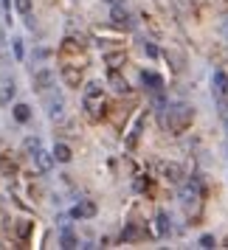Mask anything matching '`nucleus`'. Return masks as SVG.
<instances>
[{
    "label": "nucleus",
    "mask_w": 228,
    "mask_h": 250,
    "mask_svg": "<svg viewBox=\"0 0 228 250\" xmlns=\"http://www.w3.org/2000/svg\"><path fill=\"white\" fill-rule=\"evenodd\" d=\"M12 51H14V59H17V62H23V57H25L23 40H12Z\"/></svg>",
    "instance_id": "obj_23"
},
{
    "label": "nucleus",
    "mask_w": 228,
    "mask_h": 250,
    "mask_svg": "<svg viewBox=\"0 0 228 250\" xmlns=\"http://www.w3.org/2000/svg\"><path fill=\"white\" fill-rule=\"evenodd\" d=\"M59 248H65V250L79 248V239H76V233L70 230V225H68V222L62 225V233H59Z\"/></svg>",
    "instance_id": "obj_11"
},
{
    "label": "nucleus",
    "mask_w": 228,
    "mask_h": 250,
    "mask_svg": "<svg viewBox=\"0 0 228 250\" xmlns=\"http://www.w3.org/2000/svg\"><path fill=\"white\" fill-rule=\"evenodd\" d=\"M31 160H34V166H37V171H51L54 169V163H57V158H54V152H46V149H37L34 155H31Z\"/></svg>",
    "instance_id": "obj_4"
},
{
    "label": "nucleus",
    "mask_w": 228,
    "mask_h": 250,
    "mask_svg": "<svg viewBox=\"0 0 228 250\" xmlns=\"http://www.w3.org/2000/svg\"><path fill=\"white\" fill-rule=\"evenodd\" d=\"M160 174H163V180H169V183H181L183 180L181 163H163V166H160Z\"/></svg>",
    "instance_id": "obj_12"
},
{
    "label": "nucleus",
    "mask_w": 228,
    "mask_h": 250,
    "mask_svg": "<svg viewBox=\"0 0 228 250\" xmlns=\"http://www.w3.org/2000/svg\"><path fill=\"white\" fill-rule=\"evenodd\" d=\"M14 9L20 14H31V0H14Z\"/></svg>",
    "instance_id": "obj_25"
},
{
    "label": "nucleus",
    "mask_w": 228,
    "mask_h": 250,
    "mask_svg": "<svg viewBox=\"0 0 228 250\" xmlns=\"http://www.w3.org/2000/svg\"><path fill=\"white\" fill-rule=\"evenodd\" d=\"M141 129H144V115H138L136 126H133V132H130V138L124 141V144H127V149H133V146L138 144V138H141Z\"/></svg>",
    "instance_id": "obj_19"
},
{
    "label": "nucleus",
    "mask_w": 228,
    "mask_h": 250,
    "mask_svg": "<svg viewBox=\"0 0 228 250\" xmlns=\"http://www.w3.org/2000/svg\"><path fill=\"white\" fill-rule=\"evenodd\" d=\"M31 84H34V90H40V93L48 90V87L54 84V73H51L48 68H40L34 76H31Z\"/></svg>",
    "instance_id": "obj_7"
},
{
    "label": "nucleus",
    "mask_w": 228,
    "mask_h": 250,
    "mask_svg": "<svg viewBox=\"0 0 228 250\" xmlns=\"http://www.w3.org/2000/svg\"><path fill=\"white\" fill-rule=\"evenodd\" d=\"M104 62H107L110 70H118L121 65H127V54L124 51H107V54H104Z\"/></svg>",
    "instance_id": "obj_14"
},
{
    "label": "nucleus",
    "mask_w": 228,
    "mask_h": 250,
    "mask_svg": "<svg viewBox=\"0 0 228 250\" xmlns=\"http://www.w3.org/2000/svg\"><path fill=\"white\" fill-rule=\"evenodd\" d=\"M23 146H25V152H28V155H34L37 149H43V141H40L37 135H28V138H25Z\"/></svg>",
    "instance_id": "obj_21"
},
{
    "label": "nucleus",
    "mask_w": 228,
    "mask_h": 250,
    "mask_svg": "<svg viewBox=\"0 0 228 250\" xmlns=\"http://www.w3.org/2000/svg\"><path fill=\"white\" fill-rule=\"evenodd\" d=\"M226 155H228V149H226Z\"/></svg>",
    "instance_id": "obj_33"
},
{
    "label": "nucleus",
    "mask_w": 228,
    "mask_h": 250,
    "mask_svg": "<svg viewBox=\"0 0 228 250\" xmlns=\"http://www.w3.org/2000/svg\"><path fill=\"white\" fill-rule=\"evenodd\" d=\"M166 110H169V115H166V126H169L172 132H183L186 126L192 124L194 110L189 107V104H172V107H166Z\"/></svg>",
    "instance_id": "obj_2"
},
{
    "label": "nucleus",
    "mask_w": 228,
    "mask_h": 250,
    "mask_svg": "<svg viewBox=\"0 0 228 250\" xmlns=\"http://www.w3.org/2000/svg\"><path fill=\"white\" fill-rule=\"evenodd\" d=\"M155 230H158V236H163V239L172 233V219H169L166 211H158V214H155Z\"/></svg>",
    "instance_id": "obj_13"
},
{
    "label": "nucleus",
    "mask_w": 228,
    "mask_h": 250,
    "mask_svg": "<svg viewBox=\"0 0 228 250\" xmlns=\"http://www.w3.org/2000/svg\"><path fill=\"white\" fill-rule=\"evenodd\" d=\"M0 45H3V31H0Z\"/></svg>",
    "instance_id": "obj_30"
},
{
    "label": "nucleus",
    "mask_w": 228,
    "mask_h": 250,
    "mask_svg": "<svg viewBox=\"0 0 228 250\" xmlns=\"http://www.w3.org/2000/svg\"><path fill=\"white\" fill-rule=\"evenodd\" d=\"M28 233H31V222H20V225H17V236L28 239Z\"/></svg>",
    "instance_id": "obj_26"
},
{
    "label": "nucleus",
    "mask_w": 228,
    "mask_h": 250,
    "mask_svg": "<svg viewBox=\"0 0 228 250\" xmlns=\"http://www.w3.org/2000/svg\"><path fill=\"white\" fill-rule=\"evenodd\" d=\"M62 82H65L68 87H79L82 68H79V65H62Z\"/></svg>",
    "instance_id": "obj_9"
},
{
    "label": "nucleus",
    "mask_w": 228,
    "mask_h": 250,
    "mask_svg": "<svg viewBox=\"0 0 228 250\" xmlns=\"http://www.w3.org/2000/svg\"><path fill=\"white\" fill-rule=\"evenodd\" d=\"M107 3H110V6H118V3H124V0H107Z\"/></svg>",
    "instance_id": "obj_28"
},
{
    "label": "nucleus",
    "mask_w": 228,
    "mask_h": 250,
    "mask_svg": "<svg viewBox=\"0 0 228 250\" xmlns=\"http://www.w3.org/2000/svg\"><path fill=\"white\" fill-rule=\"evenodd\" d=\"M223 28H226V31H228V20H226V25H223Z\"/></svg>",
    "instance_id": "obj_31"
},
{
    "label": "nucleus",
    "mask_w": 228,
    "mask_h": 250,
    "mask_svg": "<svg viewBox=\"0 0 228 250\" xmlns=\"http://www.w3.org/2000/svg\"><path fill=\"white\" fill-rule=\"evenodd\" d=\"M136 236H138L136 225H130V228H127V230H124V233H121V239H124V242H133V239H136Z\"/></svg>",
    "instance_id": "obj_27"
},
{
    "label": "nucleus",
    "mask_w": 228,
    "mask_h": 250,
    "mask_svg": "<svg viewBox=\"0 0 228 250\" xmlns=\"http://www.w3.org/2000/svg\"><path fill=\"white\" fill-rule=\"evenodd\" d=\"M82 107L91 118H102L104 115V87L102 82H88L85 84V93H82Z\"/></svg>",
    "instance_id": "obj_1"
},
{
    "label": "nucleus",
    "mask_w": 228,
    "mask_h": 250,
    "mask_svg": "<svg viewBox=\"0 0 228 250\" xmlns=\"http://www.w3.org/2000/svg\"><path fill=\"white\" fill-rule=\"evenodd\" d=\"M141 48H144V54H147L149 59H158V45H155V42L144 40V42H141Z\"/></svg>",
    "instance_id": "obj_24"
},
{
    "label": "nucleus",
    "mask_w": 228,
    "mask_h": 250,
    "mask_svg": "<svg viewBox=\"0 0 228 250\" xmlns=\"http://www.w3.org/2000/svg\"><path fill=\"white\" fill-rule=\"evenodd\" d=\"M107 84H110V87L118 93V96L130 93V84H127V79L121 76V73H118V70H110V73H107Z\"/></svg>",
    "instance_id": "obj_10"
},
{
    "label": "nucleus",
    "mask_w": 228,
    "mask_h": 250,
    "mask_svg": "<svg viewBox=\"0 0 228 250\" xmlns=\"http://www.w3.org/2000/svg\"><path fill=\"white\" fill-rule=\"evenodd\" d=\"M0 14H3V6H0Z\"/></svg>",
    "instance_id": "obj_32"
},
{
    "label": "nucleus",
    "mask_w": 228,
    "mask_h": 250,
    "mask_svg": "<svg viewBox=\"0 0 228 250\" xmlns=\"http://www.w3.org/2000/svg\"><path fill=\"white\" fill-rule=\"evenodd\" d=\"M51 152H54L57 163H70V160H73V152H70V146H68V144H62V141H59V144H54V149H51Z\"/></svg>",
    "instance_id": "obj_16"
},
{
    "label": "nucleus",
    "mask_w": 228,
    "mask_h": 250,
    "mask_svg": "<svg viewBox=\"0 0 228 250\" xmlns=\"http://www.w3.org/2000/svg\"><path fill=\"white\" fill-rule=\"evenodd\" d=\"M141 84H144L149 93H160L163 90V79H160L158 73H152V70H141Z\"/></svg>",
    "instance_id": "obj_8"
},
{
    "label": "nucleus",
    "mask_w": 228,
    "mask_h": 250,
    "mask_svg": "<svg viewBox=\"0 0 228 250\" xmlns=\"http://www.w3.org/2000/svg\"><path fill=\"white\" fill-rule=\"evenodd\" d=\"M12 115H14L17 124H28V121H31V107H28V104H14Z\"/></svg>",
    "instance_id": "obj_17"
},
{
    "label": "nucleus",
    "mask_w": 228,
    "mask_h": 250,
    "mask_svg": "<svg viewBox=\"0 0 228 250\" xmlns=\"http://www.w3.org/2000/svg\"><path fill=\"white\" fill-rule=\"evenodd\" d=\"M91 216H96V203L93 200H79L70 208V219H91Z\"/></svg>",
    "instance_id": "obj_5"
},
{
    "label": "nucleus",
    "mask_w": 228,
    "mask_h": 250,
    "mask_svg": "<svg viewBox=\"0 0 228 250\" xmlns=\"http://www.w3.org/2000/svg\"><path fill=\"white\" fill-rule=\"evenodd\" d=\"M17 87H14V79H3V90H0V102H12Z\"/></svg>",
    "instance_id": "obj_20"
},
{
    "label": "nucleus",
    "mask_w": 228,
    "mask_h": 250,
    "mask_svg": "<svg viewBox=\"0 0 228 250\" xmlns=\"http://www.w3.org/2000/svg\"><path fill=\"white\" fill-rule=\"evenodd\" d=\"M211 84H214V93H217V96H226V93H228V73H226V70H214Z\"/></svg>",
    "instance_id": "obj_15"
},
{
    "label": "nucleus",
    "mask_w": 228,
    "mask_h": 250,
    "mask_svg": "<svg viewBox=\"0 0 228 250\" xmlns=\"http://www.w3.org/2000/svg\"><path fill=\"white\" fill-rule=\"evenodd\" d=\"M226 132H228V115H226Z\"/></svg>",
    "instance_id": "obj_29"
},
{
    "label": "nucleus",
    "mask_w": 228,
    "mask_h": 250,
    "mask_svg": "<svg viewBox=\"0 0 228 250\" xmlns=\"http://www.w3.org/2000/svg\"><path fill=\"white\" fill-rule=\"evenodd\" d=\"M197 248H203V250H211V248H217V239L211 236V233H203V236L197 239Z\"/></svg>",
    "instance_id": "obj_22"
},
{
    "label": "nucleus",
    "mask_w": 228,
    "mask_h": 250,
    "mask_svg": "<svg viewBox=\"0 0 228 250\" xmlns=\"http://www.w3.org/2000/svg\"><path fill=\"white\" fill-rule=\"evenodd\" d=\"M181 200H183V205L197 203V200H200V183H197V180L183 183V186H181Z\"/></svg>",
    "instance_id": "obj_6"
},
{
    "label": "nucleus",
    "mask_w": 228,
    "mask_h": 250,
    "mask_svg": "<svg viewBox=\"0 0 228 250\" xmlns=\"http://www.w3.org/2000/svg\"><path fill=\"white\" fill-rule=\"evenodd\" d=\"M110 23H113L115 28H124V31H133V28H136V20H133V14L124 9V3L110 6Z\"/></svg>",
    "instance_id": "obj_3"
},
{
    "label": "nucleus",
    "mask_w": 228,
    "mask_h": 250,
    "mask_svg": "<svg viewBox=\"0 0 228 250\" xmlns=\"http://www.w3.org/2000/svg\"><path fill=\"white\" fill-rule=\"evenodd\" d=\"M62 107H65V102H62V99H54V96H51V99H48V118H51V121H57V118H62Z\"/></svg>",
    "instance_id": "obj_18"
}]
</instances>
